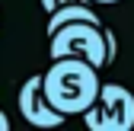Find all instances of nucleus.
Returning a JSON list of instances; mask_svg holds the SVG:
<instances>
[{
	"label": "nucleus",
	"mask_w": 134,
	"mask_h": 131,
	"mask_svg": "<svg viewBox=\"0 0 134 131\" xmlns=\"http://www.w3.org/2000/svg\"><path fill=\"white\" fill-rule=\"evenodd\" d=\"M64 23H96V26H102V19L96 16V10H90L83 0H70V3L58 7L54 13H48V26H45V32L51 35V32H54L58 26H64Z\"/></svg>",
	"instance_id": "nucleus-5"
},
{
	"label": "nucleus",
	"mask_w": 134,
	"mask_h": 131,
	"mask_svg": "<svg viewBox=\"0 0 134 131\" xmlns=\"http://www.w3.org/2000/svg\"><path fill=\"white\" fill-rule=\"evenodd\" d=\"M7 128H10V118L3 115V112H0V131H7Z\"/></svg>",
	"instance_id": "nucleus-8"
},
{
	"label": "nucleus",
	"mask_w": 134,
	"mask_h": 131,
	"mask_svg": "<svg viewBox=\"0 0 134 131\" xmlns=\"http://www.w3.org/2000/svg\"><path fill=\"white\" fill-rule=\"evenodd\" d=\"M16 106H19V115L32 128H61L67 122V115H61L58 109H51V102L45 99V93H42V74H32L19 86Z\"/></svg>",
	"instance_id": "nucleus-4"
},
{
	"label": "nucleus",
	"mask_w": 134,
	"mask_h": 131,
	"mask_svg": "<svg viewBox=\"0 0 134 131\" xmlns=\"http://www.w3.org/2000/svg\"><path fill=\"white\" fill-rule=\"evenodd\" d=\"M42 93L61 115H83L99 93V70L83 58H51L42 74Z\"/></svg>",
	"instance_id": "nucleus-1"
},
{
	"label": "nucleus",
	"mask_w": 134,
	"mask_h": 131,
	"mask_svg": "<svg viewBox=\"0 0 134 131\" xmlns=\"http://www.w3.org/2000/svg\"><path fill=\"white\" fill-rule=\"evenodd\" d=\"M38 3H42V10H45V13H54L58 7H64V3H70V0H38Z\"/></svg>",
	"instance_id": "nucleus-7"
},
{
	"label": "nucleus",
	"mask_w": 134,
	"mask_h": 131,
	"mask_svg": "<svg viewBox=\"0 0 134 131\" xmlns=\"http://www.w3.org/2000/svg\"><path fill=\"white\" fill-rule=\"evenodd\" d=\"M102 39H105V64L115 61V54H118V39H115V32L102 26Z\"/></svg>",
	"instance_id": "nucleus-6"
},
{
	"label": "nucleus",
	"mask_w": 134,
	"mask_h": 131,
	"mask_svg": "<svg viewBox=\"0 0 134 131\" xmlns=\"http://www.w3.org/2000/svg\"><path fill=\"white\" fill-rule=\"evenodd\" d=\"M93 3H118V0H93Z\"/></svg>",
	"instance_id": "nucleus-9"
},
{
	"label": "nucleus",
	"mask_w": 134,
	"mask_h": 131,
	"mask_svg": "<svg viewBox=\"0 0 134 131\" xmlns=\"http://www.w3.org/2000/svg\"><path fill=\"white\" fill-rule=\"evenodd\" d=\"M90 131H131L134 128V93L121 83H99L93 106L83 112Z\"/></svg>",
	"instance_id": "nucleus-3"
},
{
	"label": "nucleus",
	"mask_w": 134,
	"mask_h": 131,
	"mask_svg": "<svg viewBox=\"0 0 134 131\" xmlns=\"http://www.w3.org/2000/svg\"><path fill=\"white\" fill-rule=\"evenodd\" d=\"M48 54L51 58H83L96 70H105V39L102 26L96 23H64L48 35Z\"/></svg>",
	"instance_id": "nucleus-2"
}]
</instances>
